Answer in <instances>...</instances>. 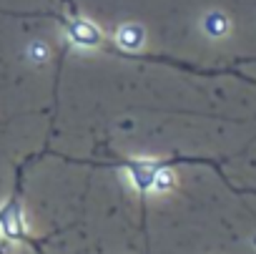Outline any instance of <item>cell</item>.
<instances>
[{
    "mask_svg": "<svg viewBox=\"0 0 256 254\" xmlns=\"http://www.w3.org/2000/svg\"><path fill=\"white\" fill-rule=\"evenodd\" d=\"M116 166L128 171L134 186L138 189V194L144 199L148 191H154L156 174L164 166H174V159H120V161H116Z\"/></svg>",
    "mask_w": 256,
    "mask_h": 254,
    "instance_id": "1",
    "label": "cell"
},
{
    "mask_svg": "<svg viewBox=\"0 0 256 254\" xmlns=\"http://www.w3.org/2000/svg\"><path fill=\"white\" fill-rule=\"evenodd\" d=\"M63 28L68 33V41L76 43L78 48H98L103 43V33L96 23L73 16V18H63Z\"/></svg>",
    "mask_w": 256,
    "mask_h": 254,
    "instance_id": "2",
    "label": "cell"
},
{
    "mask_svg": "<svg viewBox=\"0 0 256 254\" xmlns=\"http://www.w3.org/2000/svg\"><path fill=\"white\" fill-rule=\"evenodd\" d=\"M0 231L10 241H30L28 239V229H26V219H23V206L20 199L13 196L3 209H0Z\"/></svg>",
    "mask_w": 256,
    "mask_h": 254,
    "instance_id": "3",
    "label": "cell"
},
{
    "mask_svg": "<svg viewBox=\"0 0 256 254\" xmlns=\"http://www.w3.org/2000/svg\"><path fill=\"white\" fill-rule=\"evenodd\" d=\"M116 43L120 48V53H136L144 46V28L136 23H126L118 28L116 33Z\"/></svg>",
    "mask_w": 256,
    "mask_h": 254,
    "instance_id": "4",
    "label": "cell"
},
{
    "mask_svg": "<svg viewBox=\"0 0 256 254\" xmlns=\"http://www.w3.org/2000/svg\"><path fill=\"white\" fill-rule=\"evenodd\" d=\"M204 28H206V33H208V36L221 38V36H226V33H228V21H226V16H224V13H208V16H206V21H204Z\"/></svg>",
    "mask_w": 256,
    "mask_h": 254,
    "instance_id": "5",
    "label": "cell"
},
{
    "mask_svg": "<svg viewBox=\"0 0 256 254\" xmlns=\"http://www.w3.org/2000/svg\"><path fill=\"white\" fill-rule=\"evenodd\" d=\"M174 186V174H171V166H164L158 174H156V184H154V189L156 191H168Z\"/></svg>",
    "mask_w": 256,
    "mask_h": 254,
    "instance_id": "6",
    "label": "cell"
},
{
    "mask_svg": "<svg viewBox=\"0 0 256 254\" xmlns=\"http://www.w3.org/2000/svg\"><path fill=\"white\" fill-rule=\"evenodd\" d=\"M0 254H3V251H0Z\"/></svg>",
    "mask_w": 256,
    "mask_h": 254,
    "instance_id": "7",
    "label": "cell"
}]
</instances>
